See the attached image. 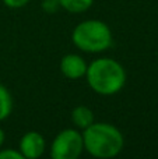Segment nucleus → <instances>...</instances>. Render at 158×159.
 Wrapping results in <instances>:
<instances>
[{
    "mask_svg": "<svg viewBox=\"0 0 158 159\" xmlns=\"http://www.w3.org/2000/svg\"><path fill=\"white\" fill-rule=\"evenodd\" d=\"M83 151V134L77 129L62 130L50 145V157L53 159H77Z\"/></svg>",
    "mask_w": 158,
    "mask_h": 159,
    "instance_id": "obj_4",
    "label": "nucleus"
},
{
    "mask_svg": "<svg viewBox=\"0 0 158 159\" xmlns=\"http://www.w3.org/2000/svg\"><path fill=\"white\" fill-rule=\"evenodd\" d=\"M59 2L63 10L72 14H80L91 7L94 0H59Z\"/></svg>",
    "mask_w": 158,
    "mask_h": 159,
    "instance_id": "obj_9",
    "label": "nucleus"
},
{
    "mask_svg": "<svg viewBox=\"0 0 158 159\" xmlns=\"http://www.w3.org/2000/svg\"><path fill=\"white\" fill-rule=\"evenodd\" d=\"M41 7L46 14H56L62 8V6L59 0H42Z\"/></svg>",
    "mask_w": 158,
    "mask_h": 159,
    "instance_id": "obj_10",
    "label": "nucleus"
},
{
    "mask_svg": "<svg viewBox=\"0 0 158 159\" xmlns=\"http://www.w3.org/2000/svg\"><path fill=\"white\" fill-rule=\"evenodd\" d=\"M84 151L100 159L115 158L125 147V137L111 123H92L83 130Z\"/></svg>",
    "mask_w": 158,
    "mask_h": 159,
    "instance_id": "obj_1",
    "label": "nucleus"
},
{
    "mask_svg": "<svg viewBox=\"0 0 158 159\" xmlns=\"http://www.w3.org/2000/svg\"><path fill=\"white\" fill-rule=\"evenodd\" d=\"M13 112V96L4 85L0 84V121L6 120Z\"/></svg>",
    "mask_w": 158,
    "mask_h": 159,
    "instance_id": "obj_8",
    "label": "nucleus"
},
{
    "mask_svg": "<svg viewBox=\"0 0 158 159\" xmlns=\"http://www.w3.org/2000/svg\"><path fill=\"white\" fill-rule=\"evenodd\" d=\"M20 152L27 159H38L45 154L46 141L45 137L38 131H28L20 140Z\"/></svg>",
    "mask_w": 158,
    "mask_h": 159,
    "instance_id": "obj_5",
    "label": "nucleus"
},
{
    "mask_svg": "<svg viewBox=\"0 0 158 159\" xmlns=\"http://www.w3.org/2000/svg\"><path fill=\"white\" fill-rule=\"evenodd\" d=\"M4 140H6V134H4V130L0 127V148H2V145L4 144Z\"/></svg>",
    "mask_w": 158,
    "mask_h": 159,
    "instance_id": "obj_13",
    "label": "nucleus"
},
{
    "mask_svg": "<svg viewBox=\"0 0 158 159\" xmlns=\"http://www.w3.org/2000/svg\"><path fill=\"white\" fill-rule=\"evenodd\" d=\"M6 7L8 8H22L24 6H27L30 3V0H3Z\"/></svg>",
    "mask_w": 158,
    "mask_h": 159,
    "instance_id": "obj_12",
    "label": "nucleus"
},
{
    "mask_svg": "<svg viewBox=\"0 0 158 159\" xmlns=\"http://www.w3.org/2000/svg\"><path fill=\"white\" fill-rule=\"evenodd\" d=\"M76 48L87 53H101L108 50L114 43L112 31L101 20H86L76 25L72 34Z\"/></svg>",
    "mask_w": 158,
    "mask_h": 159,
    "instance_id": "obj_3",
    "label": "nucleus"
},
{
    "mask_svg": "<svg viewBox=\"0 0 158 159\" xmlns=\"http://www.w3.org/2000/svg\"><path fill=\"white\" fill-rule=\"evenodd\" d=\"M72 121L76 129L84 130L94 123V112L86 105H78L72 112Z\"/></svg>",
    "mask_w": 158,
    "mask_h": 159,
    "instance_id": "obj_7",
    "label": "nucleus"
},
{
    "mask_svg": "<svg viewBox=\"0 0 158 159\" xmlns=\"http://www.w3.org/2000/svg\"><path fill=\"white\" fill-rule=\"evenodd\" d=\"M87 67L88 64L86 63V60L76 53L64 55L60 60V71L69 80H78L81 77H86Z\"/></svg>",
    "mask_w": 158,
    "mask_h": 159,
    "instance_id": "obj_6",
    "label": "nucleus"
},
{
    "mask_svg": "<svg viewBox=\"0 0 158 159\" xmlns=\"http://www.w3.org/2000/svg\"><path fill=\"white\" fill-rule=\"evenodd\" d=\"M0 159H24L22 154L20 152V149H11V148H6V149H0Z\"/></svg>",
    "mask_w": 158,
    "mask_h": 159,
    "instance_id": "obj_11",
    "label": "nucleus"
},
{
    "mask_svg": "<svg viewBox=\"0 0 158 159\" xmlns=\"http://www.w3.org/2000/svg\"><path fill=\"white\" fill-rule=\"evenodd\" d=\"M86 78L95 93L111 96L120 92L126 84V70L119 61L111 57H100L88 64Z\"/></svg>",
    "mask_w": 158,
    "mask_h": 159,
    "instance_id": "obj_2",
    "label": "nucleus"
}]
</instances>
